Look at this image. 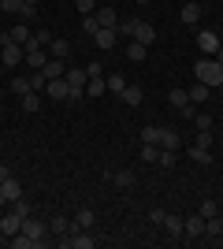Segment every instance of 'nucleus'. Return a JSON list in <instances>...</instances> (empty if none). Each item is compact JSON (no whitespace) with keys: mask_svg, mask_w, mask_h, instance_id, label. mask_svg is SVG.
<instances>
[{"mask_svg":"<svg viewBox=\"0 0 223 249\" xmlns=\"http://www.w3.org/2000/svg\"><path fill=\"white\" fill-rule=\"evenodd\" d=\"M220 242H223V238H220Z\"/></svg>","mask_w":223,"mask_h":249,"instance_id":"obj_56","label":"nucleus"},{"mask_svg":"<svg viewBox=\"0 0 223 249\" xmlns=\"http://www.w3.org/2000/svg\"><path fill=\"white\" fill-rule=\"evenodd\" d=\"M22 219H26V216H22V212H15V208H11L8 216L0 219V231H4V234H8V238H11V234H19V227H22Z\"/></svg>","mask_w":223,"mask_h":249,"instance_id":"obj_10","label":"nucleus"},{"mask_svg":"<svg viewBox=\"0 0 223 249\" xmlns=\"http://www.w3.org/2000/svg\"><path fill=\"white\" fill-rule=\"evenodd\" d=\"M216 60H220V63H223V45H220V49H216Z\"/></svg>","mask_w":223,"mask_h":249,"instance_id":"obj_51","label":"nucleus"},{"mask_svg":"<svg viewBox=\"0 0 223 249\" xmlns=\"http://www.w3.org/2000/svg\"><path fill=\"white\" fill-rule=\"evenodd\" d=\"M93 15H97V22H101V26H112V30L119 26V15H116L112 8H97Z\"/></svg>","mask_w":223,"mask_h":249,"instance_id":"obj_17","label":"nucleus"},{"mask_svg":"<svg viewBox=\"0 0 223 249\" xmlns=\"http://www.w3.org/2000/svg\"><path fill=\"white\" fill-rule=\"evenodd\" d=\"M164 216H168L164 208H153V212H149V223H156V227H164Z\"/></svg>","mask_w":223,"mask_h":249,"instance_id":"obj_46","label":"nucleus"},{"mask_svg":"<svg viewBox=\"0 0 223 249\" xmlns=\"http://www.w3.org/2000/svg\"><path fill=\"white\" fill-rule=\"evenodd\" d=\"M26 63H30L34 71H41L45 63H49V56H45V49H37V45H30V49H26Z\"/></svg>","mask_w":223,"mask_h":249,"instance_id":"obj_13","label":"nucleus"},{"mask_svg":"<svg viewBox=\"0 0 223 249\" xmlns=\"http://www.w3.org/2000/svg\"><path fill=\"white\" fill-rule=\"evenodd\" d=\"M186 93H190V101H193V104H205V101H208V93H212V86H205V82H197V86H190V89H186Z\"/></svg>","mask_w":223,"mask_h":249,"instance_id":"obj_18","label":"nucleus"},{"mask_svg":"<svg viewBox=\"0 0 223 249\" xmlns=\"http://www.w3.org/2000/svg\"><path fill=\"white\" fill-rule=\"evenodd\" d=\"M193 123H197V130H212V115L197 112V115H193Z\"/></svg>","mask_w":223,"mask_h":249,"instance_id":"obj_40","label":"nucleus"},{"mask_svg":"<svg viewBox=\"0 0 223 249\" xmlns=\"http://www.w3.org/2000/svg\"><path fill=\"white\" fill-rule=\"evenodd\" d=\"M108 178H112L119 190H130V186H134V175H130V171H116V175H108Z\"/></svg>","mask_w":223,"mask_h":249,"instance_id":"obj_29","label":"nucleus"},{"mask_svg":"<svg viewBox=\"0 0 223 249\" xmlns=\"http://www.w3.org/2000/svg\"><path fill=\"white\" fill-rule=\"evenodd\" d=\"M8 34H11V41H15V45H22V49H26V45H30V37H34V34L26 30L22 22H19V26H15V30H8Z\"/></svg>","mask_w":223,"mask_h":249,"instance_id":"obj_22","label":"nucleus"},{"mask_svg":"<svg viewBox=\"0 0 223 249\" xmlns=\"http://www.w3.org/2000/svg\"><path fill=\"white\" fill-rule=\"evenodd\" d=\"M160 149H171V153H175V149H179V134H175V130H160Z\"/></svg>","mask_w":223,"mask_h":249,"instance_id":"obj_25","label":"nucleus"},{"mask_svg":"<svg viewBox=\"0 0 223 249\" xmlns=\"http://www.w3.org/2000/svg\"><path fill=\"white\" fill-rule=\"evenodd\" d=\"M197 145H201V149H212V130H197Z\"/></svg>","mask_w":223,"mask_h":249,"instance_id":"obj_44","label":"nucleus"},{"mask_svg":"<svg viewBox=\"0 0 223 249\" xmlns=\"http://www.w3.org/2000/svg\"><path fill=\"white\" fill-rule=\"evenodd\" d=\"M141 142L145 145H160V126H141Z\"/></svg>","mask_w":223,"mask_h":249,"instance_id":"obj_31","label":"nucleus"},{"mask_svg":"<svg viewBox=\"0 0 223 249\" xmlns=\"http://www.w3.org/2000/svg\"><path fill=\"white\" fill-rule=\"evenodd\" d=\"M168 101H171V108H186V104H193L186 89H168Z\"/></svg>","mask_w":223,"mask_h":249,"instance_id":"obj_20","label":"nucleus"},{"mask_svg":"<svg viewBox=\"0 0 223 249\" xmlns=\"http://www.w3.org/2000/svg\"><path fill=\"white\" fill-rule=\"evenodd\" d=\"M197 19H201V4H186V8H182V22H190V26H193Z\"/></svg>","mask_w":223,"mask_h":249,"instance_id":"obj_30","label":"nucleus"},{"mask_svg":"<svg viewBox=\"0 0 223 249\" xmlns=\"http://www.w3.org/2000/svg\"><path fill=\"white\" fill-rule=\"evenodd\" d=\"M119 97H123V101H127L130 108H141V89H138V86H127V89H123Z\"/></svg>","mask_w":223,"mask_h":249,"instance_id":"obj_24","label":"nucleus"},{"mask_svg":"<svg viewBox=\"0 0 223 249\" xmlns=\"http://www.w3.org/2000/svg\"><path fill=\"white\" fill-rule=\"evenodd\" d=\"M205 234H212V238H216V234H223V219H220V212L205 219Z\"/></svg>","mask_w":223,"mask_h":249,"instance_id":"obj_28","label":"nucleus"},{"mask_svg":"<svg viewBox=\"0 0 223 249\" xmlns=\"http://www.w3.org/2000/svg\"><path fill=\"white\" fill-rule=\"evenodd\" d=\"M127 60H130V63H141V60H145V45L130 41V49H127Z\"/></svg>","mask_w":223,"mask_h":249,"instance_id":"obj_32","label":"nucleus"},{"mask_svg":"<svg viewBox=\"0 0 223 249\" xmlns=\"http://www.w3.org/2000/svg\"><path fill=\"white\" fill-rule=\"evenodd\" d=\"M197 212L208 219V216H216V212H220V205H216V201H201V208H197Z\"/></svg>","mask_w":223,"mask_h":249,"instance_id":"obj_42","label":"nucleus"},{"mask_svg":"<svg viewBox=\"0 0 223 249\" xmlns=\"http://www.w3.org/2000/svg\"><path fill=\"white\" fill-rule=\"evenodd\" d=\"M19 101H22V108H26V112H37V108H41V97H37V93H22Z\"/></svg>","mask_w":223,"mask_h":249,"instance_id":"obj_33","label":"nucleus"},{"mask_svg":"<svg viewBox=\"0 0 223 249\" xmlns=\"http://www.w3.org/2000/svg\"><path fill=\"white\" fill-rule=\"evenodd\" d=\"M190 156L197 160V164H212V153H208V149H201V145H193V149H190Z\"/></svg>","mask_w":223,"mask_h":249,"instance_id":"obj_37","label":"nucleus"},{"mask_svg":"<svg viewBox=\"0 0 223 249\" xmlns=\"http://www.w3.org/2000/svg\"><path fill=\"white\" fill-rule=\"evenodd\" d=\"M97 216H93V208H78V216H74V227L78 231H93Z\"/></svg>","mask_w":223,"mask_h":249,"instance_id":"obj_14","label":"nucleus"},{"mask_svg":"<svg viewBox=\"0 0 223 249\" xmlns=\"http://www.w3.org/2000/svg\"><path fill=\"white\" fill-rule=\"evenodd\" d=\"M156 156H160V145H145V142H141V160H145V164H156Z\"/></svg>","mask_w":223,"mask_h":249,"instance_id":"obj_35","label":"nucleus"},{"mask_svg":"<svg viewBox=\"0 0 223 249\" xmlns=\"http://www.w3.org/2000/svg\"><path fill=\"white\" fill-rule=\"evenodd\" d=\"M138 4H149V0H138Z\"/></svg>","mask_w":223,"mask_h":249,"instance_id":"obj_54","label":"nucleus"},{"mask_svg":"<svg viewBox=\"0 0 223 249\" xmlns=\"http://www.w3.org/2000/svg\"><path fill=\"white\" fill-rule=\"evenodd\" d=\"M34 15H37V8H34V4H22V11H19V19H34Z\"/></svg>","mask_w":223,"mask_h":249,"instance_id":"obj_47","label":"nucleus"},{"mask_svg":"<svg viewBox=\"0 0 223 249\" xmlns=\"http://www.w3.org/2000/svg\"><path fill=\"white\" fill-rule=\"evenodd\" d=\"M156 164H160V167H175V153H171V149H160Z\"/></svg>","mask_w":223,"mask_h":249,"instance_id":"obj_38","label":"nucleus"},{"mask_svg":"<svg viewBox=\"0 0 223 249\" xmlns=\"http://www.w3.org/2000/svg\"><path fill=\"white\" fill-rule=\"evenodd\" d=\"M22 4H34V8H37V0H22Z\"/></svg>","mask_w":223,"mask_h":249,"instance_id":"obj_52","label":"nucleus"},{"mask_svg":"<svg viewBox=\"0 0 223 249\" xmlns=\"http://www.w3.org/2000/svg\"><path fill=\"white\" fill-rule=\"evenodd\" d=\"M11 175V171H8V167H4V164H0V182H4V178H8Z\"/></svg>","mask_w":223,"mask_h":249,"instance_id":"obj_50","label":"nucleus"},{"mask_svg":"<svg viewBox=\"0 0 223 249\" xmlns=\"http://www.w3.org/2000/svg\"><path fill=\"white\" fill-rule=\"evenodd\" d=\"M45 93L52 97V101H71V86H67V78H49Z\"/></svg>","mask_w":223,"mask_h":249,"instance_id":"obj_8","label":"nucleus"},{"mask_svg":"<svg viewBox=\"0 0 223 249\" xmlns=\"http://www.w3.org/2000/svg\"><path fill=\"white\" fill-rule=\"evenodd\" d=\"M19 234H26V238H34L37 246H45L49 223H45V219H37V216H26V219H22V227H19Z\"/></svg>","mask_w":223,"mask_h":249,"instance_id":"obj_3","label":"nucleus"},{"mask_svg":"<svg viewBox=\"0 0 223 249\" xmlns=\"http://www.w3.org/2000/svg\"><path fill=\"white\" fill-rule=\"evenodd\" d=\"M64 246H67V249H93L97 238L89 234V231H78V227H74L71 234H64Z\"/></svg>","mask_w":223,"mask_h":249,"instance_id":"obj_5","label":"nucleus"},{"mask_svg":"<svg viewBox=\"0 0 223 249\" xmlns=\"http://www.w3.org/2000/svg\"><path fill=\"white\" fill-rule=\"evenodd\" d=\"M11 89H15V93H34V89H30V78H15V82H11Z\"/></svg>","mask_w":223,"mask_h":249,"instance_id":"obj_41","label":"nucleus"},{"mask_svg":"<svg viewBox=\"0 0 223 249\" xmlns=\"http://www.w3.org/2000/svg\"><path fill=\"white\" fill-rule=\"evenodd\" d=\"M0 205H4V194H0Z\"/></svg>","mask_w":223,"mask_h":249,"instance_id":"obj_53","label":"nucleus"},{"mask_svg":"<svg viewBox=\"0 0 223 249\" xmlns=\"http://www.w3.org/2000/svg\"><path fill=\"white\" fill-rule=\"evenodd\" d=\"M8 41H11V34H8V30H0V45H8Z\"/></svg>","mask_w":223,"mask_h":249,"instance_id":"obj_49","label":"nucleus"},{"mask_svg":"<svg viewBox=\"0 0 223 249\" xmlns=\"http://www.w3.org/2000/svg\"><path fill=\"white\" fill-rule=\"evenodd\" d=\"M74 4H78L82 15H93V11H97V0H74Z\"/></svg>","mask_w":223,"mask_h":249,"instance_id":"obj_45","label":"nucleus"},{"mask_svg":"<svg viewBox=\"0 0 223 249\" xmlns=\"http://www.w3.org/2000/svg\"><path fill=\"white\" fill-rule=\"evenodd\" d=\"M0 93H4V89H0Z\"/></svg>","mask_w":223,"mask_h":249,"instance_id":"obj_55","label":"nucleus"},{"mask_svg":"<svg viewBox=\"0 0 223 249\" xmlns=\"http://www.w3.org/2000/svg\"><path fill=\"white\" fill-rule=\"evenodd\" d=\"M11 246H15V249H37V242L26 238V234H11Z\"/></svg>","mask_w":223,"mask_h":249,"instance_id":"obj_36","label":"nucleus"},{"mask_svg":"<svg viewBox=\"0 0 223 249\" xmlns=\"http://www.w3.org/2000/svg\"><path fill=\"white\" fill-rule=\"evenodd\" d=\"M0 194H4V201H19L22 197V190H19V182H15V178H4V182H0Z\"/></svg>","mask_w":223,"mask_h":249,"instance_id":"obj_15","label":"nucleus"},{"mask_svg":"<svg viewBox=\"0 0 223 249\" xmlns=\"http://www.w3.org/2000/svg\"><path fill=\"white\" fill-rule=\"evenodd\" d=\"M74 231V223H67L64 216H52L49 219V234H56V238H64V234H71Z\"/></svg>","mask_w":223,"mask_h":249,"instance_id":"obj_12","label":"nucleus"},{"mask_svg":"<svg viewBox=\"0 0 223 249\" xmlns=\"http://www.w3.org/2000/svg\"><path fill=\"white\" fill-rule=\"evenodd\" d=\"M197 82L205 86H223V63L216 60V56H205V60H197Z\"/></svg>","mask_w":223,"mask_h":249,"instance_id":"obj_1","label":"nucleus"},{"mask_svg":"<svg viewBox=\"0 0 223 249\" xmlns=\"http://www.w3.org/2000/svg\"><path fill=\"white\" fill-rule=\"evenodd\" d=\"M197 45H201V52H205V56H216V49H220V37H216V34L212 30H201V34H197Z\"/></svg>","mask_w":223,"mask_h":249,"instance_id":"obj_11","label":"nucleus"},{"mask_svg":"<svg viewBox=\"0 0 223 249\" xmlns=\"http://www.w3.org/2000/svg\"><path fill=\"white\" fill-rule=\"evenodd\" d=\"M86 74H89V78H97V74H104V67H101V63H89V67H86Z\"/></svg>","mask_w":223,"mask_h":249,"instance_id":"obj_48","label":"nucleus"},{"mask_svg":"<svg viewBox=\"0 0 223 249\" xmlns=\"http://www.w3.org/2000/svg\"><path fill=\"white\" fill-rule=\"evenodd\" d=\"M64 78H67V86H71V101H82L86 82H89V74H86L82 67H71V71H64Z\"/></svg>","mask_w":223,"mask_h":249,"instance_id":"obj_4","label":"nucleus"},{"mask_svg":"<svg viewBox=\"0 0 223 249\" xmlns=\"http://www.w3.org/2000/svg\"><path fill=\"white\" fill-rule=\"evenodd\" d=\"M108 86H104V74H97V78H89L86 82V97H104Z\"/></svg>","mask_w":223,"mask_h":249,"instance_id":"obj_16","label":"nucleus"},{"mask_svg":"<svg viewBox=\"0 0 223 249\" xmlns=\"http://www.w3.org/2000/svg\"><path fill=\"white\" fill-rule=\"evenodd\" d=\"M82 30H86V34H97V30H101L97 15H82Z\"/></svg>","mask_w":223,"mask_h":249,"instance_id":"obj_39","label":"nucleus"},{"mask_svg":"<svg viewBox=\"0 0 223 249\" xmlns=\"http://www.w3.org/2000/svg\"><path fill=\"white\" fill-rule=\"evenodd\" d=\"M116 37H119V30H112V26H101V30L93 34L97 49H104V52H112V49H116Z\"/></svg>","mask_w":223,"mask_h":249,"instance_id":"obj_9","label":"nucleus"},{"mask_svg":"<svg viewBox=\"0 0 223 249\" xmlns=\"http://www.w3.org/2000/svg\"><path fill=\"white\" fill-rule=\"evenodd\" d=\"M164 227H168V234H171V238H182V216L168 212V216H164Z\"/></svg>","mask_w":223,"mask_h":249,"instance_id":"obj_19","label":"nucleus"},{"mask_svg":"<svg viewBox=\"0 0 223 249\" xmlns=\"http://www.w3.org/2000/svg\"><path fill=\"white\" fill-rule=\"evenodd\" d=\"M104 86H108V89H112V93H123V89H127V78H123V74H119V71H112V74H108V78H104Z\"/></svg>","mask_w":223,"mask_h":249,"instance_id":"obj_21","label":"nucleus"},{"mask_svg":"<svg viewBox=\"0 0 223 249\" xmlns=\"http://www.w3.org/2000/svg\"><path fill=\"white\" fill-rule=\"evenodd\" d=\"M52 56H56V60H67V56H71V41H64V37H52Z\"/></svg>","mask_w":223,"mask_h":249,"instance_id":"obj_23","label":"nucleus"},{"mask_svg":"<svg viewBox=\"0 0 223 249\" xmlns=\"http://www.w3.org/2000/svg\"><path fill=\"white\" fill-rule=\"evenodd\" d=\"M30 45H37V49H45V45H52V34H49V30H37V34H34V37H30ZM30 45H26V49H30Z\"/></svg>","mask_w":223,"mask_h":249,"instance_id":"obj_34","label":"nucleus"},{"mask_svg":"<svg viewBox=\"0 0 223 249\" xmlns=\"http://www.w3.org/2000/svg\"><path fill=\"white\" fill-rule=\"evenodd\" d=\"M123 34H130V41L145 45V49L156 41V30H153L149 22H141V19H127V22H123Z\"/></svg>","mask_w":223,"mask_h":249,"instance_id":"obj_2","label":"nucleus"},{"mask_svg":"<svg viewBox=\"0 0 223 249\" xmlns=\"http://www.w3.org/2000/svg\"><path fill=\"white\" fill-rule=\"evenodd\" d=\"M0 8L11 11V15H19V11H22V0H0Z\"/></svg>","mask_w":223,"mask_h":249,"instance_id":"obj_43","label":"nucleus"},{"mask_svg":"<svg viewBox=\"0 0 223 249\" xmlns=\"http://www.w3.org/2000/svg\"><path fill=\"white\" fill-rule=\"evenodd\" d=\"M45 86H49V74H45V71H34L30 74V89H34V93H45Z\"/></svg>","mask_w":223,"mask_h":249,"instance_id":"obj_27","label":"nucleus"},{"mask_svg":"<svg viewBox=\"0 0 223 249\" xmlns=\"http://www.w3.org/2000/svg\"><path fill=\"white\" fill-rule=\"evenodd\" d=\"M19 60H26V49H22V45H15V41L0 45V63H4V67H19Z\"/></svg>","mask_w":223,"mask_h":249,"instance_id":"obj_6","label":"nucleus"},{"mask_svg":"<svg viewBox=\"0 0 223 249\" xmlns=\"http://www.w3.org/2000/svg\"><path fill=\"white\" fill-rule=\"evenodd\" d=\"M201 234H205V216L201 212L182 219V238H201Z\"/></svg>","mask_w":223,"mask_h":249,"instance_id":"obj_7","label":"nucleus"},{"mask_svg":"<svg viewBox=\"0 0 223 249\" xmlns=\"http://www.w3.org/2000/svg\"><path fill=\"white\" fill-rule=\"evenodd\" d=\"M41 71L49 74V78H64V71H67V67H64V60H49V63L41 67Z\"/></svg>","mask_w":223,"mask_h":249,"instance_id":"obj_26","label":"nucleus"}]
</instances>
